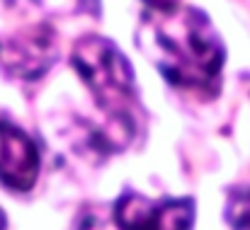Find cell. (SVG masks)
<instances>
[{"instance_id": "6da1fadb", "label": "cell", "mask_w": 250, "mask_h": 230, "mask_svg": "<svg viewBox=\"0 0 250 230\" xmlns=\"http://www.w3.org/2000/svg\"><path fill=\"white\" fill-rule=\"evenodd\" d=\"M136 44L177 90L214 97L221 85L224 44L209 17L194 7L146 10Z\"/></svg>"}, {"instance_id": "7a4b0ae2", "label": "cell", "mask_w": 250, "mask_h": 230, "mask_svg": "<svg viewBox=\"0 0 250 230\" xmlns=\"http://www.w3.org/2000/svg\"><path fill=\"white\" fill-rule=\"evenodd\" d=\"M73 66L92 92L97 107L131 138L139 124V92L124 54L104 37H85L73 49Z\"/></svg>"}, {"instance_id": "3957f363", "label": "cell", "mask_w": 250, "mask_h": 230, "mask_svg": "<svg viewBox=\"0 0 250 230\" xmlns=\"http://www.w3.org/2000/svg\"><path fill=\"white\" fill-rule=\"evenodd\" d=\"M119 230H192L194 204L189 199H146L126 192L114 204Z\"/></svg>"}, {"instance_id": "277c9868", "label": "cell", "mask_w": 250, "mask_h": 230, "mask_svg": "<svg viewBox=\"0 0 250 230\" xmlns=\"http://www.w3.org/2000/svg\"><path fill=\"white\" fill-rule=\"evenodd\" d=\"M56 61V41L49 27H34L15 37H0V71L17 80H39Z\"/></svg>"}, {"instance_id": "5b68a950", "label": "cell", "mask_w": 250, "mask_h": 230, "mask_svg": "<svg viewBox=\"0 0 250 230\" xmlns=\"http://www.w3.org/2000/svg\"><path fill=\"white\" fill-rule=\"evenodd\" d=\"M37 143L0 114V182L15 192H27L39 177Z\"/></svg>"}, {"instance_id": "8992f818", "label": "cell", "mask_w": 250, "mask_h": 230, "mask_svg": "<svg viewBox=\"0 0 250 230\" xmlns=\"http://www.w3.org/2000/svg\"><path fill=\"white\" fill-rule=\"evenodd\" d=\"M10 5L24 10V12H39L46 17H71V15H97L100 0H7Z\"/></svg>"}, {"instance_id": "52a82bcc", "label": "cell", "mask_w": 250, "mask_h": 230, "mask_svg": "<svg viewBox=\"0 0 250 230\" xmlns=\"http://www.w3.org/2000/svg\"><path fill=\"white\" fill-rule=\"evenodd\" d=\"M226 221L233 230H250V187L236 189L226 204Z\"/></svg>"}, {"instance_id": "ba28073f", "label": "cell", "mask_w": 250, "mask_h": 230, "mask_svg": "<svg viewBox=\"0 0 250 230\" xmlns=\"http://www.w3.org/2000/svg\"><path fill=\"white\" fill-rule=\"evenodd\" d=\"M151 10H166V7H172L177 5V0H144Z\"/></svg>"}, {"instance_id": "9c48e42d", "label": "cell", "mask_w": 250, "mask_h": 230, "mask_svg": "<svg viewBox=\"0 0 250 230\" xmlns=\"http://www.w3.org/2000/svg\"><path fill=\"white\" fill-rule=\"evenodd\" d=\"M5 228V218H2V211H0V230Z\"/></svg>"}]
</instances>
